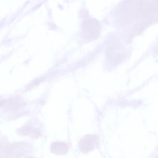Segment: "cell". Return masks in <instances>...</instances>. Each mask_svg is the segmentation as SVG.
Wrapping results in <instances>:
<instances>
[{"instance_id":"1","label":"cell","mask_w":158,"mask_h":158,"mask_svg":"<svg viewBox=\"0 0 158 158\" xmlns=\"http://www.w3.org/2000/svg\"><path fill=\"white\" fill-rule=\"evenodd\" d=\"M98 138L96 135H86L80 140L78 147L82 152L87 153L98 147Z\"/></svg>"},{"instance_id":"2","label":"cell","mask_w":158,"mask_h":158,"mask_svg":"<svg viewBox=\"0 0 158 158\" xmlns=\"http://www.w3.org/2000/svg\"><path fill=\"white\" fill-rule=\"evenodd\" d=\"M99 30V24L96 19L90 18L84 23V32L86 37L94 38L98 34Z\"/></svg>"},{"instance_id":"3","label":"cell","mask_w":158,"mask_h":158,"mask_svg":"<svg viewBox=\"0 0 158 158\" xmlns=\"http://www.w3.org/2000/svg\"><path fill=\"white\" fill-rule=\"evenodd\" d=\"M52 152L57 155L66 154L69 150V147L64 142H55L52 145L51 148Z\"/></svg>"}]
</instances>
